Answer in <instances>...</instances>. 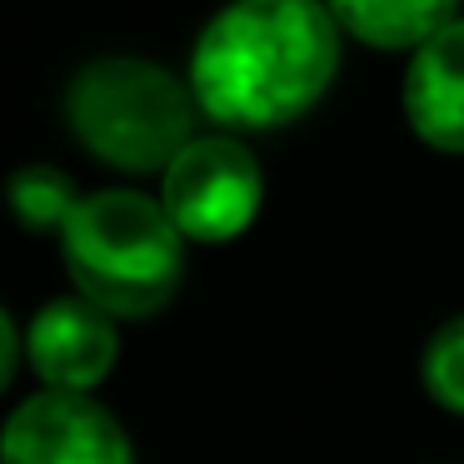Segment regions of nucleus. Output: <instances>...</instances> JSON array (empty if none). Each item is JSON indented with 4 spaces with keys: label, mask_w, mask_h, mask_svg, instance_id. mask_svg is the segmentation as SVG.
<instances>
[{
    "label": "nucleus",
    "mask_w": 464,
    "mask_h": 464,
    "mask_svg": "<svg viewBox=\"0 0 464 464\" xmlns=\"http://www.w3.org/2000/svg\"><path fill=\"white\" fill-rule=\"evenodd\" d=\"M340 25L324 0H230L190 51L195 111L225 130H280L330 95Z\"/></svg>",
    "instance_id": "f257e3e1"
},
{
    "label": "nucleus",
    "mask_w": 464,
    "mask_h": 464,
    "mask_svg": "<svg viewBox=\"0 0 464 464\" xmlns=\"http://www.w3.org/2000/svg\"><path fill=\"white\" fill-rule=\"evenodd\" d=\"M61 250L81 300L111 320H150L185 280V235L165 205L140 190L81 195L61 230Z\"/></svg>",
    "instance_id": "f03ea898"
},
{
    "label": "nucleus",
    "mask_w": 464,
    "mask_h": 464,
    "mask_svg": "<svg viewBox=\"0 0 464 464\" xmlns=\"http://www.w3.org/2000/svg\"><path fill=\"white\" fill-rule=\"evenodd\" d=\"M65 121L75 140L115 170H170V160L195 140V95L155 61L101 55L75 71Z\"/></svg>",
    "instance_id": "7ed1b4c3"
},
{
    "label": "nucleus",
    "mask_w": 464,
    "mask_h": 464,
    "mask_svg": "<svg viewBox=\"0 0 464 464\" xmlns=\"http://www.w3.org/2000/svg\"><path fill=\"white\" fill-rule=\"evenodd\" d=\"M265 175L250 145L230 135H195L160 175V205L175 230L195 245H225L260 215Z\"/></svg>",
    "instance_id": "20e7f679"
},
{
    "label": "nucleus",
    "mask_w": 464,
    "mask_h": 464,
    "mask_svg": "<svg viewBox=\"0 0 464 464\" xmlns=\"http://www.w3.org/2000/svg\"><path fill=\"white\" fill-rule=\"evenodd\" d=\"M0 464H135V450L91 394L41 390L0 424Z\"/></svg>",
    "instance_id": "39448f33"
},
{
    "label": "nucleus",
    "mask_w": 464,
    "mask_h": 464,
    "mask_svg": "<svg viewBox=\"0 0 464 464\" xmlns=\"http://www.w3.org/2000/svg\"><path fill=\"white\" fill-rule=\"evenodd\" d=\"M31 370L45 380V390L61 394H91L121 360V340L105 310H95L81 295H65L35 310L25 334Z\"/></svg>",
    "instance_id": "423d86ee"
},
{
    "label": "nucleus",
    "mask_w": 464,
    "mask_h": 464,
    "mask_svg": "<svg viewBox=\"0 0 464 464\" xmlns=\"http://www.w3.org/2000/svg\"><path fill=\"white\" fill-rule=\"evenodd\" d=\"M404 121L430 150L464 155V21L444 25L404 65Z\"/></svg>",
    "instance_id": "0eeeda50"
},
{
    "label": "nucleus",
    "mask_w": 464,
    "mask_h": 464,
    "mask_svg": "<svg viewBox=\"0 0 464 464\" xmlns=\"http://www.w3.org/2000/svg\"><path fill=\"white\" fill-rule=\"evenodd\" d=\"M340 31L374 51H420L424 41L459 21V0H324Z\"/></svg>",
    "instance_id": "6e6552de"
},
{
    "label": "nucleus",
    "mask_w": 464,
    "mask_h": 464,
    "mask_svg": "<svg viewBox=\"0 0 464 464\" xmlns=\"http://www.w3.org/2000/svg\"><path fill=\"white\" fill-rule=\"evenodd\" d=\"M5 200H11V215L25 230H65L81 195H75L71 175L55 170V165H25V170L11 175Z\"/></svg>",
    "instance_id": "1a4fd4ad"
},
{
    "label": "nucleus",
    "mask_w": 464,
    "mask_h": 464,
    "mask_svg": "<svg viewBox=\"0 0 464 464\" xmlns=\"http://www.w3.org/2000/svg\"><path fill=\"white\" fill-rule=\"evenodd\" d=\"M420 380H424V394H430L440 410L459 414L464 420V314L444 320L440 330L430 334L420 354Z\"/></svg>",
    "instance_id": "9d476101"
},
{
    "label": "nucleus",
    "mask_w": 464,
    "mask_h": 464,
    "mask_svg": "<svg viewBox=\"0 0 464 464\" xmlns=\"http://www.w3.org/2000/svg\"><path fill=\"white\" fill-rule=\"evenodd\" d=\"M15 360H21V334H15L11 314L0 310V390L11 384V374H15Z\"/></svg>",
    "instance_id": "9b49d317"
}]
</instances>
